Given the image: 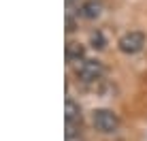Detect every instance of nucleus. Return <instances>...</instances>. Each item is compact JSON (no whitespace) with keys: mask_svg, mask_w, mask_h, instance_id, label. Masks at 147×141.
I'll return each instance as SVG.
<instances>
[{"mask_svg":"<svg viewBox=\"0 0 147 141\" xmlns=\"http://www.w3.org/2000/svg\"><path fill=\"white\" fill-rule=\"evenodd\" d=\"M92 120H94V126L105 135H111V133H115V130L119 128V118H117V113L111 111V109H96Z\"/></svg>","mask_w":147,"mask_h":141,"instance_id":"f257e3e1","label":"nucleus"},{"mask_svg":"<svg viewBox=\"0 0 147 141\" xmlns=\"http://www.w3.org/2000/svg\"><path fill=\"white\" fill-rule=\"evenodd\" d=\"M102 62L100 60H88L85 58L83 62L77 64V68H75V73H77V77L81 81L85 83H92V81H98L100 75H102Z\"/></svg>","mask_w":147,"mask_h":141,"instance_id":"f03ea898","label":"nucleus"},{"mask_svg":"<svg viewBox=\"0 0 147 141\" xmlns=\"http://www.w3.org/2000/svg\"><path fill=\"white\" fill-rule=\"evenodd\" d=\"M143 45H145V34L139 32V30H132V32H126L124 37L119 39L117 47H119V52L132 56V54H139L141 49H143Z\"/></svg>","mask_w":147,"mask_h":141,"instance_id":"7ed1b4c3","label":"nucleus"},{"mask_svg":"<svg viewBox=\"0 0 147 141\" xmlns=\"http://www.w3.org/2000/svg\"><path fill=\"white\" fill-rule=\"evenodd\" d=\"M64 113H66V139H70L73 135H77V130L81 126V109L75 100H66L64 105Z\"/></svg>","mask_w":147,"mask_h":141,"instance_id":"20e7f679","label":"nucleus"},{"mask_svg":"<svg viewBox=\"0 0 147 141\" xmlns=\"http://www.w3.org/2000/svg\"><path fill=\"white\" fill-rule=\"evenodd\" d=\"M66 60L68 62H83L85 60V49H83V45H79V43H68L66 45Z\"/></svg>","mask_w":147,"mask_h":141,"instance_id":"39448f33","label":"nucleus"},{"mask_svg":"<svg viewBox=\"0 0 147 141\" xmlns=\"http://www.w3.org/2000/svg\"><path fill=\"white\" fill-rule=\"evenodd\" d=\"M102 11V4L96 2V0H90V2H85L83 7H81V17L85 19H96Z\"/></svg>","mask_w":147,"mask_h":141,"instance_id":"423d86ee","label":"nucleus"}]
</instances>
